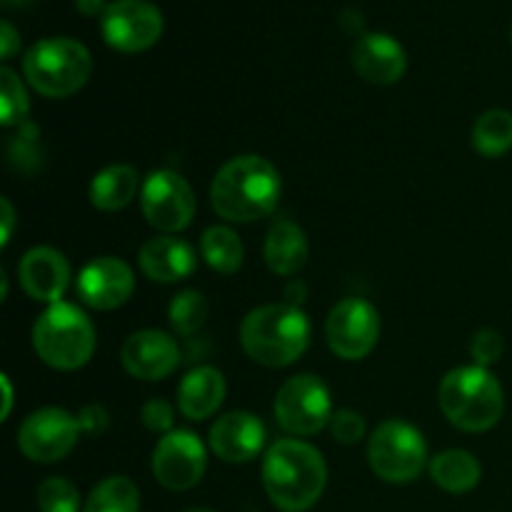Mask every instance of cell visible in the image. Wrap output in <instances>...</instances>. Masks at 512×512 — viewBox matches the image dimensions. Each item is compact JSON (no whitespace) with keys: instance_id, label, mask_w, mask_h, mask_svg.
Instances as JSON below:
<instances>
[{"instance_id":"obj_20","label":"cell","mask_w":512,"mask_h":512,"mask_svg":"<svg viewBox=\"0 0 512 512\" xmlns=\"http://www.w3.org/2000/svg\"><path fill=\"white\" fill-rule=\"evenodd\" d=\"M225 378L218 368L210 365H200V368L190 370L178 385V408L188 420L210 418L220 410L225 400Z\"/></svg>"},{"instance_id":"obj_36","label":"cell","mask_w":512,"mask_h":512,"mask_svg":"<svg viewBox=\"0 0 512 512\" xmlns=\"http://www.w3.org/2000/svg\"><path fill=\"white\" fill-rule=\"evenodd\" d=\"M75 8H78V13L88 15V18H95V15H100L103 18L105 8H108V3L105 0H73Z\"/></svg>"},{"instance_id":"obj_29","label":"cell","mask_w":512,"mask_h":512,"mask_svg":"<svg viewBox=\"0 0 512 512\" xmlns=\"http://www.w3.org/2000/svg\"><path fill=\"white\" fill-rule=\"evenodd\" d=\"M40 512H80V493L70 480L48 478L38 488Z\"/></svg>"},{"instance_id":"obj_7","label":"cell","mask_w":512,"mask_h":512,"mask_svg":"<svg viewBox=\"0 0 512 512\" xmlns=\"http://www.w3.org/2000/svg\"><path fill=\"white\" fill-rule=\"evenodd\" d=\"M368 460L373 473L385 483H413L425 468L428 445L423 433L405 420H385L370 435Z\"/></svg>"},{"instance_id":"obj_13","label":"cell","mask_w":512,"mask_h":512,"mask_svg":"<svg viewBox=\"0 0 512 512\" xmlns=\"http://www.w3.org/2000/svg\"><path fill=\"white\" fill-rule=\"evenodd\" d=\"M208 468L205 445L193 430H173L163 435L153 450V475L163 488L183 493L203 480Z\"/></svg>"},{"instance_id":"obj_6","label":"cell","mask_w":512,"mask_h":512,"mask_svg":"<svg viewBox=\"0 0 512 512\" xmlns=\"http://www.w3.org/2000/svg\"><path fill=\"white\" fill-rule=\"evenodd\" d=\"M25 80L45 98H68L88 83L93 58L73 38H45L28 48L23 58Z\"/></svg>"},{"instance_id":"obj_14","label":"cell","mask_w":512,"mask_h":512,"mask_svg":"<svg viewBox=\"0 0 512 512\" xmlns=\"http://www.w3.org/2000/svg\"><path fill=\"white\" fill-rule=\"evenodd\" d=\"M78 298L83 300L88 308L93 310H115L130 300L135 290V275L125 260L113 258V255H103L95 258L80 270L78 283Z\"/></svg>"},{"instance_id":"obj_9","label":"cell","mask_w":512,"mask_h":512,"mask_svg":"<svg viewBox=\"0 0 512 512\" xmlns=\"http://www.w3.org/2000/svg\"><path fill=\"white\" fill-rule=\"evenodd\" d=\"M140 208L145 220L163 235L180 233L195 218V193L175 170H155L140 188Z\"/></svg>"},{"instance_id":"obj_10","label":"cell","mask_w":512,"mask_h":512,"mask_svg":"<svg viewBox=\"0 0 512 512\" xmlns=\"http://www.w3.org/2000/svg\"><path fill=\"white\" fill-rule=\"evenodd\" d=\"M80 438V423L63 408H40L18 428V448L33 463H58L68 458Z\"/></svg>"},{"instance_id":"obj_5","label":"cell","mask_w":512,"mask_h":512,"mask_svg":"<svg viewBox=\"0 0 512 512\" xmlns=\"http://www.w3.org/2000/svg\"><path fill=\"white\" fill-rule=\"evenodd\" d=\"M33 348L55 370H78L95 353V325L78 305L53 303L33 325Z\"/></svg>"},{"instance_id":"obj_12","label":"cell","mask_w":512,"mask_h":512,"mask_svg":"<svg viewBox=\"0 0 512 512\" xmlns=\"http://www.w3.org/2000/svg\"><path fill=\"white\" fill-rule=\"evenodd\" d=\"M163 25V13L150 0H113L100 18L105 43L120 53L153 48L163 35Z\"/></svg>"},{"instance_id":"obj_41","label":"cell","mask_w":512,"mask_h":512,"mask_svg":"<svg viewBox=\"0 0 512 512\" xmlns=\"http://www.w3.org/2000/svg\"><path fill=\"white\" fill-rule=\"evenodd\" d=\"M510 40H512V30H510Z\"/></svg>"},{"instance_id":"obj_21","label":"cell","mask_w":512,"mask_h":512,"mask_svg":"<svg viewBox=\"0 0 512 512\" xmlns=\"http://www.w3.org/2000/svg\"><path fill=\"white\" fill-rule=\"evenodd\" d=\"M308 253L310 248L303 228L295 225L293 220H275L273 228L265 235V265H268L275 275L288 278V275L300 273V268L308 263Z\"/></svg>"},{"instance_id":"obj_25","label":"cell","mask_w":512,"mask_h":512,"mask_svg":"<svg viewBox=\"0 0 512 512\" xmlns=\"http://www.w3.org/2000/svg\"><path fill=\"white\" fill-rule=\"evenodd\" d=\"M473 148L483 158H500L512 150V113L493 108L480 115L473 125Z\"/></svg>"},{"instance_id":"obj_18","label":"cell","mask_w":512,"mask_h":512,"mask_svg":"<svg viewBox=\"0 0 512 512\" xmlns=\"http://www.w3.org/2000/svg\"><path fill=\"white\" fill-rule=\"evenodd\" d=\"M353 68L373 85L398 83L408 68L405 48L388 33H365L353 45Z\"/></svg>"},{"instance_id":"obj_15","label":"cell","mask_w":512,"mask_h":512,"mask_svg":"<svg viewBox=\"0 0 512 512\" xmlns=\"http://www.w3.org/2000/svg\"><path fill=\"white\" fill-rule=\"evenodd\" d=\"M120 360L135 380L155 383L175 373L180 365V348L173 335L163 330H138L123 343Z\"/></svg>"},{"instance_id":"obj_27","label":"cell","mask_w":512,"mask_h":512,"mask_svg":"<svg viewBox=\"0 0 512 512\" xmlns=\"http://www.w3.org/2000/svg\"><path fill=\"white\" fill-rule=\"evenodd\" d=\"M210 313V305L205 300V295L200 290H183L173 298L168 310L170 325L178 335L188 338V335H195L205 325Z\"/></svg>"},{"instance_id":"obj_30","label":"cell","mask_w":512,"mask_h":512,"mask_svg":"<svg viewBox=\"0 0 512 512\" xmlns=\"http://www.w3.org/2000/svg\"><path fill=\"white\" fill-rule=\"evenodd\" d=\"M503 350H505L503 335L493 328L478 330L473 338V345H470V353H473L475 365H480V368H488V365L498 363V360L503 358Z\"/></svg>"},{"instance_id":"obj_35","label":"cell","mask_w":512,"mask_h":512,"mask_svg":"<svg viewBox=\"0 0 512 512\" xmlns=\"http://www.w3.org/2000/svg\"><path fill=\"white\" fill-rule=\"evenodd\" d=\"M0 205H3V238H0V245H8L10 238H13V228H15V210L13 205H10L8 198L0 200Z\"/></svg>"},{"instance_id":"obj_17","label":"cell","mask_w":512,"mask_h":512,"mask_svg":"<svg viewBox=\"0 0 512 512\" xmlns=\"http://www.w3.org/2000/svg\"><path fill=\"white\" fill-rule=\"evenodd\" d=\"M18 278L25 293L38 303H60L70 283V265L60 250L38 245L18 263Z\"/></svg>"},{"instance_id":"obj_39","label":"cell","mask_w":512,"mask_h":512,"mask_svg":"<svg viewBox=\"0 0 512 512\" xmlns=\"http://www.w3.org/2000/svg\"><path fill=\"white\" fill-rule=\"evenodd\" d=\"M3 3L8 5V8H18V5H25L28 0H3Z\"/></svg>"},{"instance_id":"obj_40","label":"cell","mask_w":512,"mask_h":512,"mask_svg":"<svg viewBox=\"0 0 512 512\" xmlns=\"http://www.w3.org/2000/svg\"><path fill=\"white\" fill-rule=\"evenodd\" d=\"M183 512H215V510H208V508H188V510H183Z\"/></svg>"},{"instance_id":"obj_19","label":"cell","mask_w":512,"mask_h":512,"mask_svg":"<svg viewBox=\"0 0 512 512\" xmlns=\"http://www.w3.org/2000/svg\"><path fill=\"white\" fill-rule=\"evenodd\" d=\"M140 270L153 283H178L190 278L198 268V255L193 245L175 235H158L143 243L138 253Z\"/></svg>"},{"instance_id":"obj_22","label":"cell","mask_w":512,"mask_h":512,"mask_svg":"<svg viewBox=\"0 0 512 512\" xmlns=\"http://www.w3.org/2000/svg\"><path fill=\"white\" fill-rule=\"evenodd\" d=\"M140 188V175L133 165H108L90 183V203L103 213H115L128 208Z\"/></svg>"},{"instance_id":"obj_31","label":"cell","mask_w":512,"mask_h":512,"mask_svg":"<svg viewBox=\"0 0 512 512\" xmlns=\"http://www.w3.org/2000/svg\"><path fill=\"white\" fill-rule=\"evenodd\" d=\"M330 430H333V438L338 440V443L355 445L365 438V420L360 413L345 408V410H338V413H333Z\"/></svg>"},{"instance_id":"obj_3","label":"cell","mask_w":512,"mask_h":512,"mask_svg":"<svg viewBox=\"0 0 512 512\" xmlns=\"http://www.w3.org/2000/svg\"><path fill=\"white\" fill-rule=\"evenodd\" d=\"M310 320L300 308L275 303L255 308L240 325V345L265 368H288L310 345Z\"/></svg>"},{"instance_id":"obj_24","label":"cell","mask_w":512,"mask_h":512,"mask_svg":"<svg viewBox=\"0 0 512 512\" xmlns=\"http://www.w3.org/2000/svg\"><path fill=\"white\" fill-rule=\"evenodd\" d=\"M200 253L215 273L233 275L243 268V243H240L238 233L225 228V225H210L205 230L203 238H200Z\"/></svg>"},{"instance_id":"obj_28","label":"cell","mask_w":512,"mask_h":512,"mask_svg":"<svg viewBox=\"0 0 512 512\" xmlns=\"http://www.w3.org/2000/svg\"><path fill=\"white\" fill-rule=\"evenodd\" d=\"M28 110L30 100L25 93V85L20 83L18 73L5 65V68H0V123H3V128L23 125L28 118Z\"/></svg>"},{"instance_id":"obj_37","label":"cell","mask_w":512,"mask_h":512,"mask_svg":"<svg viewBox=\"0 0 512 512\" xmlns=\"http://www.w3.org/2000/svg\"><path fill=\"white\" fill-rule=\"evenodd\" d=\"M305 293H308V288H305L303 283H298V280H295V283H290L288 290H285L288 305H295V308H298V305L305 300Z\"/></svg>"},{"instance_id":"obj_26","label":"cell","mask_w":512,"mask_h":512,"mask_svg":"<svg viewBox=\"0 0 512 512\" xmlns=\"http://www.w3.org/2000/svg\"><path fill=\"white\" fill-rule=\"evenodd\" d=\"M83 512H140V490L125 475H113L93 488Z\"/></svg>"},{"instance_id":"obj_32","label":"cell","mask_w":512,"mask_h":512,"mask_svg":"<svg viewBox=\"0 0 512 512\" xmlns=\"http://www.w3.org/2000/svg\"><path fill=\"white\" fill-rule=\"evenodd\" d=\"M140 420H143L145 428L150 433H158L160 438L168 433H173V423H175V413H173V405L163 398H153L143 405L140 410Z\"/></svg>"},{"instance_id":"obj_38","label":"cell","mask_w":512,"mask_h":512,"mask_svg":"<svg viewBox=\"0 0 512 512\" xmlns=\"http://www.w3.org/2000/svg\"><path fill=\"white\" fill-rule=\"evenodd\" d=\"M3 388H5V410H3V420H5L10 415V405H13V390H10L8 375H3Z\"/></svg>"},{"instance_id":"obj_33","label":"cell","mask_w":512,"mask_h":512,"mask_svg":"<svg viewBox=\"0 0 512 512\" xmlns=\"http://www.w3.org/2000/svg\"><path fill=\"white\" fill-rule=\"evenodd\" d=\"M78 423H80V430H83V433H88V435L103 433L110 423L108 410L100 408V405H85L78 415Z\"/></svg>"},{"instance_id":"obj_16","label":"cell","mask_w":512,"mask_h":512,"mask_svg":"<svg viewBox=\"0 0 512 512\" xmlns=\"http://www.w3.org/2000/svg\"><path fill=\"white\" fill-rule=\"evenodd\" d=\"M265 425L248 410H233L220 415L210 428V450L225 463H250L265 448Z\"/></svg>"},{"instance_id":"obj_4","label":"cell","mask_w":512,"mask_h":512,"mask_svg":"<svg viewBox=\"0 0 512 512\" xmlns=\"http://www.w3.org/2000/svg\"><path fill=\"white\" fill-rule=\"evenodd\" d=\"M445 418L465 433H485L503 418L505 395L498 378L480 365L450 370L438 390Z\"/></svg>"},{"instance_id":"obj_34","label":"cell","mask_w":512,"mask_h":512,"mask_svg":"<svg viewBox=\"0 0 512 512\" xmlns=\"http://www.w3.org/2000/svg\"><path fill=\"white\" fill-rule=\"evenodd\" d=\"M18 50H20V35L15 33V28L8 23V20H3V23H0V55H3V60H10Z\"/></svg>"},{"instance_id":"obj_11","label":"cell","mask_w":512,"mask_h":512,"mask_svg":"<svg viewBox=\"0 0 512 512\" xmlns=\"http://www.w3.org/2000/svg\"><path fill=\"white\" fill-rule=\"evenodd\" d=\"M380 338V313L363 298H348L330 310L325 320V340L343 360H363Z\"/></svg>"},{"instance_id":"obj_2","label":"cell","mask_w":512,"mask_h":512,"mask_svg":"<svg viewBox=\"0 0 512 512\" xmlns=\"http://www.w3.org/2000/svg\"><path fill=\"white\" fill-rule=\"evenodd\" d=\"M280 175L270 160L260 155H238L215 173L210 203L220 218L230 223H255L278 208Z\"/></svg>"},{"instance_id":"obj_23","label":"cell","mask_w":512,"mask_h":512,"mask_svg":"<svg viewBox=\"0 0 512 512\" xmlns=\"http://www.w3.org/2000/svg\"><path fill=\"white\" fill-rule=\"evenodd\" d=\"M430 478L445 493L463 495L480 483L483 468L468 450H445L430 460Z\"/></svg>"},{"instance_id":"obj_1","label":"cell","mask_w":512,"mask_h":512,"mask_svg":"<svg viewBox=\"0 0 512 512\" xmlns=\"http://www.w3.org/2000/svg\"><path fill=\"white\" fill-rule=\"evenodd\" d=\"M328 485L323 453L303 440L285 438L268 448L263 458V488L270 503L283 512L313 508Z\"/></svg>"},{"instance_id":"obj_8","label":"cell","mask_w":512,"mask_h":512,"mask_svg":"<svg viewBox=\"0 0 512 512\" xmlns=\"http://www.w3.org/2000/svg\"><path fill=\"white\" fill-rule=\"evenodd\" d=\"M275 420L285 433L295 438H310L320 433L333 420L328 385L310 373L285 380L275 395Z\"/></svg>"}]
</instances>
